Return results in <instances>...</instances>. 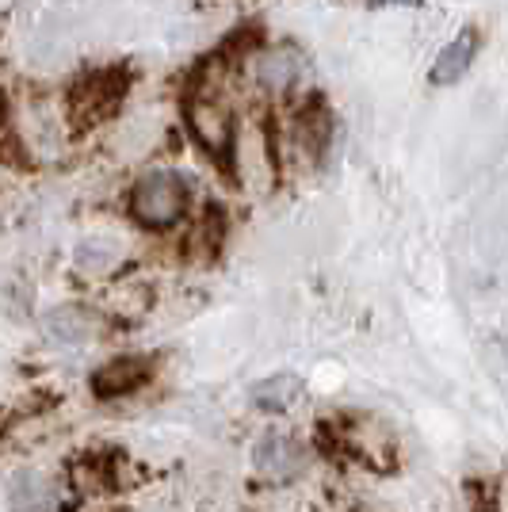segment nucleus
<instances>
[{"label": "nucleus", "instance_id": "f257e3e1", "mask_svg": "<svg viewBox=\"0 0 508 512\" xmlns=\"http://www.w3.org/2000/svg\"><path fill=\"white\" fill-rule=\"evenodd\" d=\"M127 73L123 69H92L69 88V119L77 127H100L127 104Z\"/></svg>", "mask_w": 508, "mask_h": 512}, {"label": "nucleus", "instance_id": "f03ea898", "mask_svg": "<svg viewBox=\"0 0 508 512\" xmlns=\"http://www.w3.org/2000/svg\"><path fill=\"white\" fill-rule=\"evenodd\" d=\"M127 207L134 214V222L165 230L172 222H180L184 211H188V184L180 176H172V172H149L130 188Z\"/></svg>", "mask_w": 508, "mask_h": 512}, {"label": "nucleus", "instance_id": "7ed1b4c3", "mask_svg": "<svg viewBox=\"0 0 508 512\" xmlns=\"http://www.w3.org/2000/svg\"><path fill=\"white\" fill-rule=\"evenodd\" d=\"M149 375H153L149 360H142V356H119V360L104 363V367L92 375V394L104 398V402H111V398H127V394H134L138 386H146Z\"/></svg>", "mask_w": 508, "mask_h": 512}, {"label": "nucleus", "instance_id": "20e7f679", "mask_svg": "<svg viewBox=\"0 0 508 512\" xmlns=\"http://www.w3.org/2000/svg\"><path fill=\"white\" fill-rule=\"evenodd\" d=\"M474 50H478V31L466 27L455 43H447L444 50H440V58H436V65H432L428 81H432L436 88L459 85V77H463L466 69H470V62H474Z\"/></svg>", "mask_w": 508, "mask_h": 512}, {"label": "nucleus", "instance_id": "39448f33", "mask_svg": "<svg viewBox=\"0 0 508 512\" xmlns=\"http://www.w3.org/2000/svg\"><path fill=\"white\" fill-rule=\"evenodd\" d=\"M191 130L199 134V142L214 153H226L230 150V115L222 111V104H214V100H195L191 104Z\"/></svg>", "mask_w": 508, "mask_h": 512}, {"label": "nucleus", "instance_id": "423d86ee", "mask_svg": "<svg viewBox=\"0 0 508 512\" xmlns=\"http://www.w3.org/2000/svg\"><path fill=\"white\" fill-rule=\"evenodd\" d=\"M298 394H302V379L291 375V371H279V375H272V379H264V383L253 386L256 406H264V409H287Z\"/></svg>", "mask_w": 508, "mask_h": 512}, {"label": "nucleus", "instance_id": "0eeeda50", "mask_svg": "<svg viewBox=\"0 0 508 512\" xmlns=\"http://www.w3.org/2000/svg\"><path fill=\"white\" fill-rule=\"evenodd\" d=\"M390 4H409V8H413V4H421V0H390Z\"/></svg>", "mask_w": 508, "mask_h": 512}]
</instances>
